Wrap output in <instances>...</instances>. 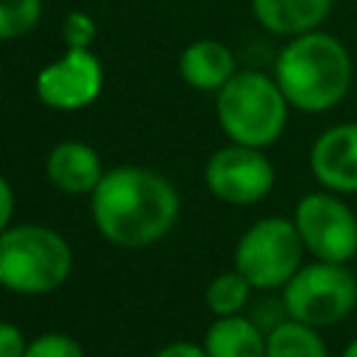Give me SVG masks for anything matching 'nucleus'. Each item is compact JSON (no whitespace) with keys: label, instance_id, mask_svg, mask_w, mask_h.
Here are the masks:
<instances>
[{"label":"nucleus","instance_id":"obj_1","mask_svg":"<svg viewBox=\"0 0 357 357\" xmlns=\"http://www.w3.org/2000/svg\"><path fill=\"white\" fill-rule=\"evenodd\" d=\"M89 209L103 240L117 248H148L170 234L181 212V198L162 173L120 165L103 173L92 190Z\"/></svg>","mask_w":357,"mask_h":357},{"label":"nucleus","instance_id":"obj_2","mask_svg":"<svg viewBox=\"0 0 357 357\" xmlns=\"http://www.w3.org/2000/svg\"><path fill=\"white\" fill-rule=\"evenodd\" d=\"M290 109L324 114L337 109L351 92L354 61L346 42L324 28L287 39L271 73Z\"/></svg>","mask_w":357,"mask_h":357},{"label":"nucleus","instance_id":"obj_3","mask_svg":"<svg viewBox=\"0 0 357 357\" xmlns=\"http://www.w3.org/2000/svg\"><path fill=\"white\" fill-rule=\"evenodd\" d=\"M215 114L229 142L265 151L284 134L290 103L273 75L237 70L234 78L215 92Z\"/></svg>","mask_w":357,"mask_h":357},{"label":"nucleus","instance_id":"obj_4","mask_svg":"<svg viewBox=\"0 0 357 357\" xmlns=\"http://www.w3.org/2000/svg\"><path fill=\"white\" fill-rule=\"evenodd\" d=\"M73 271L70 243L50 226L20 223L0 234V287L17 296L59 290Z\"/></svg>","mask_w":357,"mask_h":357},{"label":"nucleus","instance_id":"obj_5","mask_svg":"<svg viewBox=\"0 0 357 357\" xmlns=\"http://www.w3.org/2000/svg\"><path fill=\"white\" fill-rule=\"evenodd\" d=\"M284 315L315 329L346 321L357 307V273L340 262H304L282 287Z\"/></svg>","mask_w":357,"mask_h":357},{"label":"nucleus","instance_id":"obj_6","mask_svg":"<svg viewBox=\"0 0 357 357\" xmlns=\"http://www.w3.org/2000/svg\"><path fill=\"white\" fill-rule=\"evenodd\" d=\"M304 243L293 218L268 215L254 220L234 245V271L254 290H282L304 265Z\"/></svg>","mask_w":357,"mask_h":357},{"label":"nucleus","instance_id":"obj_7","mask_svg":"<svg viewBox=\"0 0 357 357\" xmlns=\"http://www.w3.org/2000/svg\"><path fill=\"white\" fill-rule=\"evenodd\" d=\"M293 223L312 259L349 265L357 257V212L343 195L321 187L304 192L293 209Z\"/></svg>","mask_w":357,"mask_h":357},{"label":"nucleus","instance_id":"obj_8","mask_svg":"<svg viewBox=\"0 0 357 357\" xmlns=\"http://www.w3.org/2000/svg\"><path fill=\"white\" fill-rule=\"evenodd\" d=\"M206 190L229 206H254L271 195L276 184V167L262 148L223 145L204 165Z\"/></svg>","mask_w":357,"mask_h":357},{"label":"nucleus","instance_id":"obj_9","mask_svg":"<svg viewBox=\"0 0 357 357\" xmlns=\"http://www.w3.org/2000/svg\"><path fill=\"white\" fill-rule=\"evenodd\" d=\"M103 89V67L92 50H64L39 70L36 95L56 112H78L98 100Z\"/></svg>","mask_w":357,"mask_h":357},{"label":"nucleus","instance_id":"obj_10","mask_svg":"<svg viewBox=\"0 0 357 357\" xmlns=\"http://www.w3.org/2000/svg\"><path fill=\"white\" fill-rule=\"evenodd\" d=\"M310 173L321 190L357 195V120L335 123L312 139Z\"/></svg>","mask_w":357,"mask_h":357},{"label":"nucleus","instance_id":"obj_11","mask_svg":"<svg viewBox=\"0 0 357 357\" xmlns=\"http://www.w3.org/2000/svg\"><path fill=\"white\" fill-rule=\"evenodd\" d=\"M45 173H47V181L67 195H86V192L92 195V190L98 187L106 170L92 145L67 139L47 153Z\"/></svg>","mask_w":357,"mask_h":357},{"label":"nucleus","instance_id":"obj_12","mask_svg":"<svg viewBox=\"0 0 357 357\" xmlns=\"http://www.w3.org/2000/svg\"><path fill=\"white\" fill-rule=\"evenodd\" d=\"M237 73L234 53L220 39H195L178 56V75L198 92H220Z\"/></svg>","mask_w":357,"mask_h":357},{"label":"nucleus","instance_id":"obj_13","mask_svg":"<svg viewBox=\"0 0 357 357\" xmlns=\"http://www.w3.org/2000/svg\"><path fill=\"white\" fill-rule=\"evenodd\" d=\"M332 6L335 0H251V14L268 33L293 39L318 31L332 14Z\"/></svg>","mask_w":357,"mask_h":357},{"label":"nucleus","instance_id":"obj_14","mask_svg":"<svg viewBox=\"0 0 357 357\" xmlns=\"http://www.w3.org/2000/svg\"><path fill=\"white\" fill-rule=\"evenodd\" d=\"M201 346L206 357H265L268 332L248 315L215 318Z\"/></svg>","mask_w":357,"mask_h":357},{"label":"nucleus","instance_id":"obj_15","mask_svg":"<svg viewBox=\"0 0 357 357\" xmlns=\"http://www.w3.org/2000/svg\"><path fill=\"white\" fill-rule=\"evenodd\" d=\"M265 357H329V349H326L321 329L284 318L268 332Z\"/></svg>","mask_w":357,"mask_h":357},{"label":"nucleus","instance_id":"obj_16","mask_svg":"<svg viewBox=\"0 0 357 357\" xmlns=\"http://www.w3.org/2000/svg\"><path fill=\"white\" fill-rule=\"evenodd\" d=\"M251 293H254V287L248 284V279L231 268V271L218 273L206 284L204 301L215 318H229V315H243V310L251 301Z\"/></svg>","mask_w":357,"mask_h":357},{"label":"nucleus","instance_id":"obj_17","mask_svg":"<svg viewBox=\"0 0 357 357\" xmlns=\"http://www.w3.org/2000/svg\"><path fill=\"white\" fill-rule=\"evenodd\" d=\"M42 20V0H0V39H20Z\"/></svg>","mask_w":357,"mask_h":357},{"label":"nucleus","instance_id":"obj_18","mask_svg":"<svg viewBox=\"0 0 357 357\" xmlns=\"http://www.w3.org/2000/svg\"><path fill=\"white\" fill-rule=\"evenodd\" d=\"M22 357H86V354L75 337L64 332H45L28 340V349Z\"/></svg>","mask_w":357,"mask_h":357},{"label":"nucleus","instance_id":"obj_19","mask_svg":"<svg viewBox=\"0 0 357 357\" xmlns=\"http://www.w3.org/2000/svg\"><path fill=\"white\" fill-rule=\"evenodd\" d=\"M95 36H98V25L86 11H70L61 20V39L67 50H89Z\"/></svg>","mask_w":357,"mask_h":357},{"label":"nucleus","instance_id":"obj_20","mask_svg":"<svg viewBox=\"0 0 357 357\" xmlns=\"http://www.w3.org/2000/svg\"><path fill=\"white\" fill-rule=\"evenodd\" d=\"M28 349V340L22 329L11 321H0V357H22Z\"/></svg>","mask_w":357,"mask_h":357},{"label":"nucleus","instance_id":"obj_21","mask_svg":"<svg viewBox=\"0 0 357 357\" xmlns=\"http://www.w3.org/2000/svg\"><path fill=\"white\" fill-rule=\"evenodd\" d=\"M153 357H206V351H204L201 343H192V340H173V343L162 346Z\"/></svg>","mask_w":357,"mask_h":357},{"label":"nucleus","instance_id":"obj_22","mask_svg":"<svg viewBox=\"0 0 357 357\" xmlns=\"http://www.w3.org/2000/svg\"><path fill=\"white\" fill-rule=\"evenodd\" d=\"M14 218V190L6 176H0V234L11 226Z\"/></svg>","mask_w":357,"mask_h":357},{"label":"nucleus","instance_id":"obj_23","mask_svg":"<svg viewBox=\"0 0 357 357\" xmlns=\"http://www.w3.org/2000/svg\"><path fill=\"white\" fill-rule=\"evenodd\" d=\"M340 357H357V337H351V340L346 343V349L340 351Z\"/></svg>","mask_w":357,"mask_h":357}]
</instances>
